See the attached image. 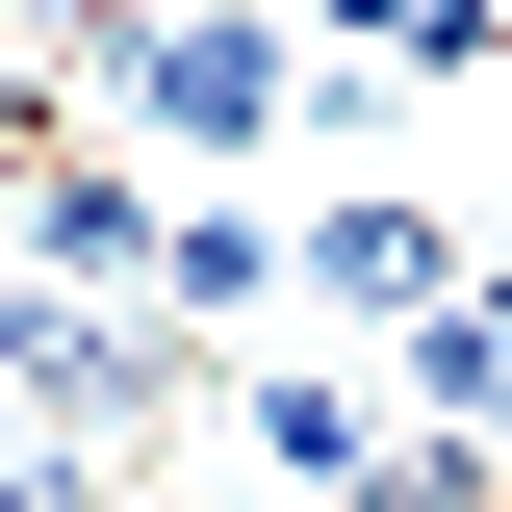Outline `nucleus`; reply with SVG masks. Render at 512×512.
Segmentation results:
<instances>
[{
    "mask_svg": "<svg viewBox=\"0 0 512 512\" xmlns=\"http://www.w3.org/2000/svg\"><path fill=\"white\" fill-rule=\"evenodd\" d=\"M103 128H154V154H282V128H308V52H282V26H103Z\"/></svg>",
    "mask_w": 512,
    "mask_h": 512,
    "instance_id": "1",
    "label": "nucleus"
},
{
    "mask_svg": "<svg viewBox=\"0 0 512 512\" xmlns=\"http://www.w3.org/2000/svg\"><path fill=\"white\" fill-rule=\"evenodd\" d=\"M154 256H180V205L128 180V154H52V180H26V282H52V308H154Z\"/></svg>",
    "mask_w": 512,
    "mask_h": 512,
    "instance_id": "4",
    "label": "nucleus"
},
{
    "mask_svg": "<svg viewBox=\"0 0 512 512\" xmlns=\"http://www.w3.org/2000/svg\"><path fill=\"white\" fill-rule=\"evenodd\" d=\"M487 256H461V205H410V180H333L308 205V308H384V333H436Z\"/></svg>",
    "mask_w": 512,
    "mask_h": 512,
    "instance_id": "2",
    "label": "nucleus"
},
{
    "mask_svg": "<svg viewBox=\"0 0 512 512\" xmlns=\"http://www.w3.org/2000/svg\"><path fill=\"white\" fill-rule=\"evenodd\" d=\"M0 282H26V180H0Z\"/></svg>",
    "mask_w": 512,
    "mask_h": 512,
    "instance_id": "6",
    "label": "nucleus"
},
{
    "mask_svg": "<svg viewBox=\"0 0 512 512\" xmlns=\"http://www.w3.org/2000/svg\"><path fill=\"white\" fill-rule=\"evenodd\" d=\"M282 282H308V231H256V180H231V205H180V256H154V333L205 359V333H256Z\"/></svg>",
    "mask_w": 512,
    "mask_h": 512,
    "instance_id": "5",
    "label": "nucleus"
},
{
    "mask_svg": "<svg viewBox=\"0 0 512 512\" xmlns=\"http://www.w3.org/2000/svg\"><path fill=\"white\" fill-rule=\"evenodd\" d=\"M231 461H256L282 512H384V461H410V436H384L333 359H256V384H231Z\"/></svg>",
    "mask_w": 512,
    "mask_h": 512,
    "instance_id": "3",
    "label": "nucleus"
}]
</instances>
